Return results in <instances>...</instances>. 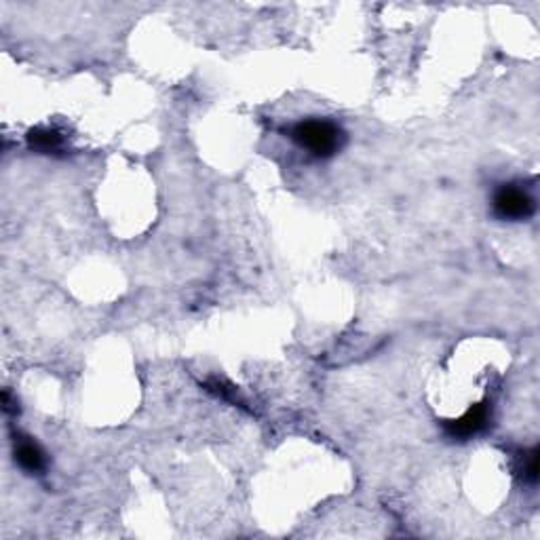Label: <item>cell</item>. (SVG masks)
<instances>
[{
    "label": "cell",
    "mask_w": 540,
    "mask_h": 540,
    "mask_svg": "<svg viewBox=\"0 0 540 540\" xmlns=\"http://www.w3.org/2000/svg\"><path fill=\"white\" fill-rule=\"evenodd\" d=\"M290 138L317 159H330L345 144V131L325 118H306L290 127Z\"/></svg>",
    "instance_id": "6da1fadb"
},
{
    "label": "cell",
    "mask_w": 540,
    "mask_h": 540,
    "mask_svg": "<svg viewBox=\"0 0 540 540\" xmlns=\"http://www.w3.org/2000/svg\"><path fill=\"white\" fill-rule=\"evenodd\" d=\"M494 216L509 222H521L534 216L536 211V201L526 188L515 184H503L492 196Z\"/></svg>",
    "instance_id": "7a4b0ae2"
},
{
    "label": "cell",
    "mask_w": 540,
    "mask_h": 540,
    "mask_svg": "<svg viewBox=\"0 0 540 540\" xmlns=\"http://www.w3.org/2000/svg\"><path fill=\"white\" fill-rule=\"evenodd\" d=\"M489 425V408L488 403H477L472 405L469 412H465L460 418L449 420L446 425V433L449 439H460V441H466V439L477 437L480 433L488 429Z\"/></svg>",
    "instance_id": "3957f363"
},
{
    "label": "cell",
    "mask_w": 540,
    "mask_h": 540,
    "mask_svg": "<svg viewBox=\"0 0 540 540\" xmlns=\"http://www.w3.org/2000/svg\"><path fill=\"white\" fill-rule=\"evenodd\" d=\"M15 463L26 472L41 475V472H44V469H47V454L43 452V448L38 446L36 441L26 437L15 441Z\"/></svg>",
    "instance_id": "277c9868"
},
{
    "label": "cell",
    "mask_w": 540,
    "mask_h": 540,
    "mask_svg": "<svg viewBox=\"0 0 540 540\" xmlns=\"http://www.w3.org/2000/svg\"><path fill=\"white\" fill-rule=\"evenodd\" d=\"M28 146L41 155H58L64 150V135L58 129L36 127L28 133Z\"/></svg>",
    "instance_id": "5b68a950"
},
{
    "label": "cell",
    "mask_w": 540,
    "mask_h": 540,
    "mask_svg": "<svg viewBox=\"0 0 540 540\" xmlns=\"http://www.w3.org/2000/svg\"><path fill=\"white\" fill-rule=\"evenodd\" d=\"M521 475L528 483H536L538 481V448H532L530 452L523 454Z\"/></svg>",
    "instance_id": "8992f818"
}]
</instances>
